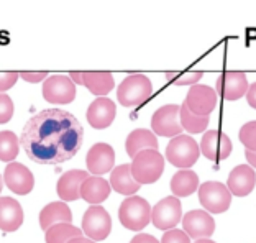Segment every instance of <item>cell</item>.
Returning <instances> with one entry per match:
<instances>
[{
	"instance_id": "cb8c5ba5",
	"label": "cell",
	"mask_w": 256,
	"mask_h": 243,
	"mask_svg": "<svg viewBox=\"0 0 256 243\" xmlns=\"http://www.w3.org/2000/svg\"><path fill=\"white\" fill-rule=\"evenodd\" d=\"M158 146L160 143L156 135L151 130H144V128L133 130L126 136L125 142V150L130 158H135L140 152H144V150H158Z\"/></svg>"
},
{
	"instance_id": "52a82bcc",
	"label": "cell",
	"mask_w": 256,
	"mask_h": 243,
	"mask_svg": "<svg viewBox=\"0 0 256 243\" xmlns=\"http://www.w3.org/2000/svg\"><path fill=\"white\" fill-rule=\"evenodd\" d=\"M182 218V204L174 196L161 199L151 209V222L160 230H172Z\"/></svg>"
},
{
	"instance_id": "ffe728a7",
	"label": "cell",
	"mask_w": 256,
	"mask_h": 243,
	"mask_svg": "<svg viewBox=\"0 0 256 243\" xmlns=\"http://www.w3.org/2000/svg\"><path fill=\"white\" fill-rule=\"evenodd\" d=\"M25 220L22 206L18 200L12 198H0V230L2 232H15Z\"/></svg>"
},
{
	"instance_id": "ab89813d",
	"label": "cell",
	"mask_w": 256,
	"mask_h": 243,
	"mask_svg": "<svg viewBox=\"0 0 256 243\" xmlns=\"http://www.w3.org/2000/svg\"><path fill=\"white\" fill-rule=\"evenodd\" d=\"M69 243H96V242L90 240V238H86V236H79V238H74V240H71Z\"/></svg>"
},
{
	"instance_id": "277c9868",
	"label": "cell",
	"mask_w": 256,
	"mask_h": 243,
	"mask_svg": "<svg viewBox=\"0 0 256 243\" xmlns=\"http://www.w3.org/2000/svg\"><path fill=\"white\" fill-rule=\"evenodd\" d=\"M153 94L151 80L144 74H130L120 82L117 99L124 107H138L146 102Z\"/></svg>"
},
{
	"instance_id": "ac0fdd59",
	"label": "cell",
	"mask_w": 256,
	"mask_h": 243,
	"mask_svg": "<svg viewBox=\"0 0 256 243\" xmlns=\"http://www.w3.org/2000/svg\"><path fill=\"white\" fill-rule=\"evenodd\" d=\"M254 186L256 172L250 164H240L234 168L228 174V181H226V188H228L230 194L236 196V198H245V196L252 194Z\"/></svg>"
},
{
	"instance_id": "603a6c76",
	"label": "cell",
	"mask_w": 256,
	"mask_h": 243,
	"mask_svg": "<svg viewBox=\"0 0 256 243\" xmlns=\"http://www.w3.org/2000/svg\"><path fill=\"white\" fill-rule=\"evenodd\" d=\"M110 188L115 192L124 194V196H133L138 192L140 184L135 181V178L132 174V166L130 164H120L110 172Z\"/></svg>"
},
{
	"instance_id": "d590c367",
	"label": "cell",
	"mask_w": 256,
	"mask_h": 243,
	"mask_svg": "<svg viewBox=\"0 0 256 243\" xmlns=\"http://www.w3.org/2000/svg\"><path fill=\"white\" fill-rule=\"evenodd\" d=\"M130 243H160V242L156 240L153 235L138 234V235H135V236H133V238L130 240Z\"/></svg>"
},
{
	"instance_id": "f1b7e54d",
	"label": "cell",
	"mask_w": 256,
	"mask_h": 243,
	"mask_svg": "<svg viewBox=\"0 0 256 243\" xmlns=\"http://www.w3.org/2000/svg\"><path fill=\"white\" fill-rule=\"evenodd\" d=\"M20 140L14 132L4 130L0 132V161L14 163V160L18 156Z\"/></svg>"
},
{
	"instance_id": "9c48e42d",
	"label": "cell",
	"mask_w": 256,
	"mask_h": 243,
	"mask_svg": "<svg viewBox=\"0 0 256 243\" xmlns=\"http://www.w3.org/2000/svg\"><path fill=\"white\" fill-rule=\"evenodd\" d=\"M82 232L87 235V238L94 242L106 240L112 232V220L108 212L100 206L89 207L82 217Z\"/></svg>"
},
{
	"instance_id": "d6a6232c",
	"label": "cell",
	"mask_w": 256,
	"mask_h": 243,
	"mask_svg": "<svg viewBox=\"0 0 256 243\" xmlns=\"http://www.w3.org/2000/svg\"><path fill=\"white\" fill-rule=\"evenodd\" d=\"M161 243H190V238L184 230L172 228V230H168V232L162 235Z\"/></svg>"
},
{
	"instance_id": "484cf974",
	"label": "cell",
	"mask_w": 256,
	"mask_h": 243,
	"mask_svg": "<svg viewBox=\"0 0 256 243\" xmlns=\"http://www.w3.org/2000/svg\"><path fill=\"white\" fill-rule=\"evenodd\" d=\"M199 189V176L192 170H179L171 179V190L174 198H188Z\"/></svg>"
},
{
	"instance_id": "8992f818",
	"label": "cell",
	"mask_w": 256,
	"mask_h": 243,
	"mask_svg": "<svg viewBox=\"0 0 256 243\" xmlns=\"http://www.w3.org/2000/svg\"><path fill=\"white\" fill-rule=\"evenodd\" d=\"M199 200L207 212L224 214L230 207L232 194L225 184L217 181H207L199 186Z\"/></svg>"
},
{
	"instance_id": "60d3db41",
	"label": "cell",
	"mask_w": 256,
	"mask_h": 243,
	"mask_svg": "<svg viewBox=\"0 0 256 243\" xmlns=\"http://www.w3.org/2000/svg\"><path fill=\"white\" fill-rule=\"evenodd\" d=\"M194 243H215V242H212L210 238H202V240H196Z\"/></svg>"
},
{
	"instance_id": "7402d4cb",
	"label": "cell",
	"mask_w": 256,
	"mask_h": 243,
	"mask_svg": "<svg viewBox=\"0 0 256 243\" xmlns=\"http://www.w3.org/2000/svg\"><path fill=\"white\" fill-rule=\"evenodd\" d=\"M72 222V212L68 207L66 202H51V204L44 206L42 212H40V227L44 232L50 227L56 224H71Z\"/></svg>"
},
{
	"instance_id": "3957f363",
	"label": "cell",
	"mask_w": 256,
	"mask_h": 243,
	"mask_svg": "<svg viewBox=\"0 0 256 243\" xmlns=\"http://www.w3.org/2000/svg\"><path fill=\"white\" fill-rule=\"evenodd\" d=\"M118 218L125 228L132 232H142L151 222V206L140 196H130L120 204Z\"/></svg>"
},
{
	"instance_id": "5b68a950",
	"label": "cell",
	"mask_w": 256,
	"mask_h": 243,
	"mask_svg": "<svg viewBox=\"0 0 256 243\" xmlns=\"http://www.w3.org/2000/svg\"><path fill=\"white\" fill-rule=\"evenodd\" d=\"M200 156V148L197 142L190 135H179L174 136L166 146V158L168 161L181 170H189L190 166L197 163Z\"/></svg>"
},
{
	"instance_id": "d4e9b609",
	"label": "cell",
	"mask_w": 256,
	"mask_h": 243,
	"mask_svg": "<svg viewBox=\"0 0 256 243\" xmlns=\"http://www.w3.org/2000/svg\"><path fill=\"white\" fill-rule=\"evenodd\" d=\"M82 86H86V89H89L90 94L97 97H106L115 88V80L110 72L87 71L82 72Z\"/></svg>"
},
{
	"instance_id": "4316f807",
	"label": "cell",
	"mask_w": 256,
	"mask_h": 243,
	"mask_svg": "<svg viewBox=\"0 0 256 243\" xmlns=\"http://www.w3.org/2000/svg\"><path fill=\"white\" fill-rule=\"evenodd\" d=\"M82 230L74 227L72 224H56L50 227L44 234L46 243H69L74 238L82 236Z\"/></svg>"
},
{
	"instance_id": "30bf717a",
	"label": "cell",
	"mask_w": 256,
	"mask_h": 243,
	"mask_svg": "<svg viewBox=\"0 0 256 243\" xmlns=\"http://www.w3.org/2000/svg\"><path fill=\"white\" fill-rule=\"evenodd\" d=\"M76 84L68 76L54 74L43 82V97L51 104H71L76 99Z\"/></svg>"
},
{
	"instance_id": "8d00e7d4",
	"label": "cell",
	"mask_w": 256,
	"mask_h": 243,
	"mask_svg": "<svg viewBox=\"0 0 256 243\" xmlns=\"http://www.w3.org/2000/svg\"><path fill=\"white\" fill-rule=\"evenodd\" d=\"M246 100H248V104H250V107L256 108V82H253V84L248 88V92H246Z\"/></svg>"
},
{
	"instance_id": "836d02e7",
	"label": "cell",
	"mask_w": 256,
	"mask_h": 243,
	"mask_svg": "<svg viewBox=\"0 0 256 243\" xmlns=\"http://www.w3.org/2000/svg\"><path fill=\"white\" fill-rule=\"evenodd\" d=\"M20 78V72H0V92H5L8 90L10 88H14L15 82L18 80Z\"/></svg>"
},
{
	"instance_id": "5bb4252c",
	"label": "cell",
	"mask_w": 256,
	"mask_h": 243,
	"mask_svg": "<svg viewBox=\"0 0 256 243\" xmlns=\"http://www.w3.org/2000/svg\"><path fill=\"white\" fill-rule=\"evenodd\" d=\"M182 230L189 238H208L215 232V220L207 210H190L182 217Z\"/></svg>"
},
{
	"instance_id": "44dd1931",
	"label": "cell",
	"mask_w": 256,
	"mask_h": 243,
	"mask_svg": "<svg viewBox=\"0 0 256 243\" xmlns=\"http://www.w3.org/2000/svg\"><path fill=\"white\" fill-rule=\"evenodd\" d=\"M110 182L100 176H89L80 186V199L92 206H98L110 196Z\"/></svg>"
},
{
	"instance_id": "8fae6325",
	"label": "cell",
	"mask_w": 256,
	"mask_h": 243,
	"mask_svg": "<svg viewBox=\"0 0 256 243\" xmlns=\"http://www.w3.org/2000/svg\"><path fill=\"white\" fill-rule=\"evenodd\" d=\"M184 104L192 114L199 117H210L212 110L217 106V92L208 86L196 84L189 89Z\"/></svg>"
},
{
	"instance_id": "4dcf8cb0",
	"label": "cell",
	"mask_w": 256,
	"mask_h": 243,
	"mask_svg": "<svg viewBox=\"0 0 256 243\" xmlns=\"http://www.w3.org/2000/svg\"><path fill=\"white\" fill-rule=\"evenodd\" d=\"M204 74L202 72H184V74H178V72H166V78L171 79L176 86H196L199 80L202 79Z\"/></svg>"
},
{
	"instance_id": "e575fe53",
	"label": "cell",
	"mask_w": 256,
	"mask_h": 243,
	"mask_svg": "<svg viewBox=\"0 0 256 243\" xmlns=\"http://www.w3.org/2000/svg\"><path fill=\"white\" fill-rule=\"evenodd\" d=\"M20 78L26 82H42V80H46L50 78V74L46 71L42 72H28V71H22L20 72Z\"/></svg>"
},
{
	"instance_id": "6da1fadb",
	"label": "cell",
	"mask_w": 256,
	"mask_h": 243,
	"mask_svg": "<svg viewBox=\"0 0 256 243\" xmlns=\"http://www.w3.org/2000/svg\"><path fill=\"white\" fill-rule=\"evenodd\" d=\"M84 142L80 122L61 108H46L23 126L20 143L26 156L38 164H60L74 158Z\"/></svg>"
},
{
	"instance_id": "d6986e66",
	"label": "cell",
	"mask_w": 256,
	"mask_h": 243,
	"mask_svg": "<svg viewBox=\"0 0 256 243\" xmlns=\"http://www.w3.org/2000/svg\"><path fill=\"white\" fill-rule=\"evenodd\" d=\"M89 178V172L82 170L66 171L56 184V192L62 202H72L80 199V186Z\"/></svg>"
},
{
	"instance_id": "7a4b0ae2",
	"label": "cell",
	"mask_w": 256,
	"mask_h": 243,
	"mask_svg": "<svg viewBox=\"0 0 256 243\" xmlns=\"http://www.w3.org/2000/svg\"><path fill=\"white\" fill-rule=\"evenodd\" d=\"M130 166L132 174L140 186L153 184L158 181L164 171V158L158 150H144L133 158Z\"/></svg>"
},
{
	"instance_id": "ba28073f",
	"label": "cell",
	"mask_w": 256,
	"mask_h": 243,
	"mask_svg": "<svg viewBox=\"0 0 256 243\" xmlns=\"http://www.w3.org/2000/svg\"><path fill=\"white\" fill-rule=\"evenodd\" d=\"M179 110H181V106H176V104L160 107L151 117V132L160 136H179L182 132Z\"/></svg>"
},
{
	"instance_id": "2e32d148",
	"label": "cell",
	"mask_w": 256,
	"mask_h": 243,
	"mask_svg": "<svg viewBox=\"0 0 256 243\" xmlns=\"http://www.w3.org/2000/svg\"><path fill=\"white\" fill-rule=\"evenodd\" d=\"M86 164L92 174L102 176L112 172L115 164V152L108 143H96L86 156Z\"/></svg>"
},
{
	"instance_id": "7c38bea8",
	"label": "cell",
	"mask_w": 256,
	"mask_h": 243,
	"mask_svg": "<svg viewBox=\"0 0 256 243\" xmlns=\"http://www.w3.org/2000/svg\"><path fill=\"white\" fill-rule=\"evenodd\" d=\"M200 153L207 160L218 163V161L226 160L232 153V142L226 133L218 130H207L202 135L200 140Z\"/></svg>"
},
{
	"instance_id": "9a60e30c",
	"label": "cell",
	"mask_w": 256,
	"mask_h": 243,
	"mask_svg": "<svg viewBox=\"0 0 256 243\" xmlns=\"http://www.w3.org/2000/svg\"><path fill=\"white\" fill-rule=\"evenodd\" d=\"M248 79L246 74L238 71H226L220 74L217 79V94L225 100H238L248 92Z\"/></svg>"
},
{
	"instance_id": "74e56055",
	"label": "cell",
	"mask_w": 256,
	"mask_h": 243,
	"mask_svg": "<svg viewBox=\"0 0 256 243\" xmlns=\"http://www.w3.org/2000/svg\"><path fill=\"white\" fill-rule=\"evenodd\" d=\"M68 78L72 80L76 86H82V72H78V71H71L68 74Z\"/></svg>"
},
{
	"instance_id": "83f0119b",
	"label": "cell",
	"mask_w": 256,
	"mask_h": 243,
	"mask_svg": "<svg viewBox=\"0 0 256 243\" xmlns=\"http://www.w3.org/2000/svg\"><path fill=\"white\" fill-rule=\"evenodd\" d=\"M179 118H181L182 130L192 133V135H196V133H204L207 130L208 122H210V117H199V115L192 114L189 108L186 107V104H182V106H181V110H179Z\"/></svg>"
},
{
	"instance_id": "e0dca14e",
	"label": "cell",
	"mask_w": 256,
	"mask_h": 243,
	"mask_svg": "<svg viewBox=\"0 0 256 243\" xmlns=\"http://www.w3.org/2000/svg\"><path fill=\"white\" fill-rule=\"evenodd\" d=\"M115 115H117L115 102L110 100L108 97H97L89 106V108H87L86 117L92 128L104 130L112 125V122L115 120Z\"/></svg>"
},
{
	"instance_id": "f546056e",
	"label": "cell",
	"mask_w": 256,
	"mask_h": 243,
	"mask_svg": "<svg viewBox=\"0 0 256 243\" xmlns=\"http://www.w3.org/2000/svg\"><path fill=\"white\" fill-rule=\"evenodd\" d=\"M238 136H240V142L245 144V150L256 152V120L243 125Z\"/></svg>"
},
{
	"instance_id": "4fadbf2b",
	"label": "cell",
	"mask_w": 256,
	"mask_h": 243,
	"mask_svg": "<svg viewBox=\"0 0 256 243\" xmlns=\"http://www.w3.org/2000/svg\"><path fill=\"white\" fill-rule=\"evenodd\" d=\"M4 181L7 188L14 194L26 196L30 194L34 188V176L25 164L22 163H8L4 172Z\"/></svg>"
},
{
	"instance_id": "f35d334b",
	"label": "cell",
	"mask_w": 256,
	"mask_h": 243,
	"mask_svg": "<svg viewBox=\"0 0 256 243\" xmlns=\"http://www.w3.org/2000/svg\"><path fill=\"white\" fill-rule=\"evenodd\" d=\"M245 156H246L248 164L254 170V168H256V152H250V150H245Z\"/></svg>"
},
{
	"instance_id": "1f68e13d",
	"label": "cell",
	"mask_w": 256,
	"mask_h": 243,
	"mask_svg": "<svg viewBox=\"0 0 256 243\" xmlns=\"http://www.w3.org/2000/svg\"><path fill=\"white\" fill-rule=\"evenodd\" d=\"M12 117H14V100L5 92H0V124H7Z\"/></svg>"
},
{
	"instance_id": "b9f144b4",
	"label": "cell",
	"mask_w": 256,
	"mask_h": 243,
	"mask_svg": "<svg viewBox=\"0 0 256 243\" xmlns=\"http://www.w3.org/2000/svg\"><path fill=\"white\" fill-rule=\"evenodd\" d=\"M2 184H4V179L0 178V192H2Z\"/></svg>"
}]
</instances>
